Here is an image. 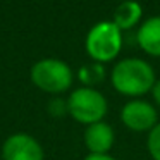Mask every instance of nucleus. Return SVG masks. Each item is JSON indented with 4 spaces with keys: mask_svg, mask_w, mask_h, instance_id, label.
I'll list each match as a JSON object with an SVG mask.
<instances>
[{
    "mask_svg": "<svg viewBox=\"0 0 160 160\" xmlns=\"http://www.w3.org/2000/svg\"><path fill=\"white\" fill-rule=\"evenodd\" d=\"M50 112H52L53 115H57V117H60V115H64V112H67V100H52V103H50Z\"/></svg>",
    "mask_w": 160,
    "mask_h": 160,
    "instance_id": "f8f14e48",
    "label": "nucleus"
},
{
    "mask_svg": "<svg viewBox=\"0 0 160 160\" xmlns=\"http://www.w3.org/2000/svg\"><path fill=\"white\" fill-rule=\"evenodd\" d=\"M107 100L95 88H78L67 98V112L74 121L81 124H95L100 122L107 114Z\"/></svg>",
    "mask_w": 160,
    "mask_h": 160,
    "instance_id": "20e7f679",
    "label": "nucleus"
},
{
    "mask_svg": "<svg viewBox=\"0 0 160 160\" xmlns=\"http://www.w3.org/2000/svg\"><path fill=\"white\" fill-rule=\"evenodd\" d=\"M112 86L128 97H141L152 91L155 84V72L148 62L141 59L119 60L110 74Z\"/></svg>",
    "mask_w": 160,
    "mask_h": 160,
    "instance_id": "f257e3e1",
    "label": "nucleus"
},
{
    "mask_svg": "<svg viewBox=\"0 0 160 160\" xmlns=\"http://www.w3.org/2000/svg\"><path fill=\"white\" fill-rule=\"evenodd\" d=\"M31 81L45 93H64L72 84V71L60 59H42L31 67Z\"/></svg>",
    "mask_w": 160,
    "mask_h": 160,
    "instance_id": "7ed1b4c3",
    "label": "nucleus"
},
{
    "mask_svg": "<svg viewBox=\"0 0 160 160\" xmlns=\"http://www.w3.org/2000/svg\"><path fill=\"white\" fill-rule=\"evenodd\" d=\"M121 119L124 126L131 131L143 132L152 131L158 122H157V110L152 103L143 100H132L122 107Z\"/></svg>",
    "mask_w": 160,
    "mask_h": 160,
    "instance_id": "39448f33",
    "label": "nucleus"
},
{
    "mask_svg": "<svg viewBox=\"0 0 160 160\" xmlns=\"http://www.w3.org/2000/svg\"><path fill=\"white\" fill-rule=\"evenodd\" d=\"M43 148L33 136L18 132L2 145V160H43Z\"/></svg>",
    "mask_w": 160,
    "mask_h": 160,
    "instance_id": "423d86ee",
    "label": "nucleus"
},
{
    "mask_svg": "<svg viewBox=\"0 0 160 160\" xmlns=\"http://www.w3.org/2000/svg\"><path fill=\"white\" fill-rule=\"evenodd\" d=\"M143 16V9L139 2L136 0H124L114 12V24L119 29H131L134 24H138Z\"/></svg>",
    "mask_w": 160,
    "mask_h": 160,
    "instance_id": "1a4fd4ad",
    "label": "nucleus"
},
{
    "mask_svg": "<svg viewBox=\"0 0 160 160\" xmlns=\"http://www.w3.org/2000/svg\"><path fill=\"white\" fill-rule=\"evenodd\" d=\"M84 160H117V158L110 157L108 153H107V155H95V153H90V155H88Z\"/></svg>",
    "mask_w": 160,
    "mask_h": 160,
    "instance_id": "4468645a",
    "label": "nucleus"
},
{
    "mask_svg": "<svg viewBox=\"0 0 160 160\" xmlns=\"http://www.w3.org/2000/svg\"><path fill=\"white\" fill-rule=\"evenodd\" d=\"M114 139L115 136L112 126H108L103 121L90 124L84 131V145L90 150V153H95V155H107L114 145Z\"/></svg>",
    "mask_w": 160,
    "mask_h": 160,
    "instance_id": "0eeeda50",
    "label": "nucleus"
},
{
    "mask_svg": "<svg viewBox=\"0 0 160 160\" xmlns=\"http://www.w3.org/2000/svg\"><path fill=\"white\" fill-rule=\"evenodd\" d=\"M79 79L81 83H84L88 88H91L93 84H98L100 81H103L105 78V69L102 64L98 62H91V64H86L79 69Z\"/></svg>",
    "mask_w": 160,
    "mask_h": 160,
    "instance_id": "9d476101",
    "label": "nucleus"
},
{
    "mask_svg": "<svg viewBox=\"0 0 160 160\" xmlns=\"http://www.w3.org/2000/svg\"><path fill=\"white\" fill-rule=\"evenodd\" d=\"M86 52L95 62H110L122 48V33L114 21H103L95 24L86 36Z\"/></svg>",
    "mask_w": 160,
    "mask_h": 160,
    "instance_id": "f03ea898",
    "label": "nucleus"
},
{
    "mask_svg": "<svg viewBox=\"0 0 160 160\" xmlns=\"http://www.w3.org/2000/svg\"><path fill=\"white\" fill-rule=\"evenodd\" d=\"M148 152L153 160H160V124H157L148 134Z\"/></svg>",
    "mask_w": 160,
    "mask_h": 160,
    "instance_id": "9b49d317",
    "label": "nucleus"
},
{
    "mask_svg": "<svg viewBox=\"0 0 160 160\" xmlns=\"http://www.w3.org/2000/svg\"><path fill=\"white\" fill-rule=\"evenodd\" d=\"M138 45L148 55L160 57V16L146 19L136 33Z\"/></svg>",
    "mask_w": 160,
    "mask_h": 160,
    "instance_id": "6e6552de",
    "label": "nucleus"
},
{
    "mask_svg": "<svg viewBox=\"0 0 160 160\" xmlns=\"http://www.w3.org/2000/svg\"><path fill=\"white\" fill-rule=\"evenodd\" d=\"M152 95H153V100H155L160 107V81H155V84H153V88H152Z\"/></svg>",
    "mask_w": 160,
    "mask_h": 160,
    "instance_id": "ddd939ff",
    "label": "nucleus"
}]
</instances>
